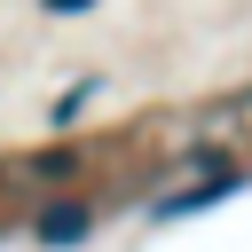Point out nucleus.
<instances>
[{
    "label": "nucleus",
    "instance_id": "f257e3e1",
    "mask_svg": "<svg viewBox=\"0 0 252 252\" xmlns=\"http://www.w3.org/2000/svg\"><path fill=\"white\" fill-rule=\"evenodd\" d=\"M252 173L244 165H228V173H213V181H197V189H173V197H158L150 205V220H181V213H205V205H220V197H236Z\"/></svg>",
    "mask_w": 252,
    "mask_h": 252
},
{
    "label": "nucleus",
    "instance_id": "f03ea898",
    "mask_svg": "<svg viewBox=\"0 0 252 252\" xmlns=\"http://www.w3.org/2000/svg\"><path fill=\"white\" fill-rule=\"evenodd\" d=\"M32 228H39V244H55V252H63V244H79V236L94 228V213H87V205H47Z\"/></svg>",
    "mask_w": 252,
    "mask_h": 252
},
{
    "label": "nucleus",
    "instance_id": "7ed1b4c3",
    "mask_svg": "<svg viewBox=\"0 0 252 252\" xmlns=\"http://www.w3.org/2000/svg\"><path fill=\"white\" fill-rule=\"evenodd\" d=\"M87 102H94V94H87V87H71V94H63V102H55V126H71V118H79V110H87Z\"/></svg>",
    "mask_w": 252,
    "mask_h": 252
}]
</instances>
